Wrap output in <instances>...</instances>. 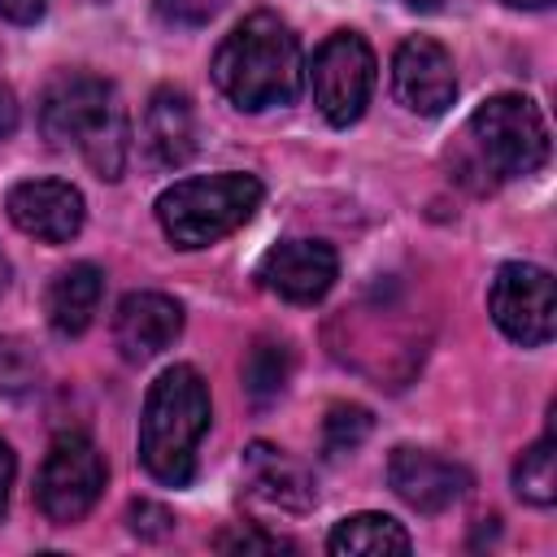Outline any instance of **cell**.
Segmentation results:
<instances>
[{
    "label": "cell",
    "mask_w": 557,
    "mask_h": 557,
    "mask_svg": "<svg viewBox=\"0 0 557 557\" xmlns=\"http://www.w3.org/2000/svg\"><path fill=\"white\" fill-rule=\"evenodd\" d=\"M213 83L244 113L292 104L300 96V83H305L300 39L292 35V26L283 17L252 13L218 44Z\"/></svg>",
    "instance_id": "obj_1"
},
{
    "label": "cell",
    "mask_w": 557,
    "mask_h": 557,
    "mask_svg": "<svg viewBox=\"0 0 557 557\" xmlns=\"http://www.w3.org/2000/svg\"><path fill=\"white\" fill-rule=\"evenodd\" d=\"M39 131L57 148H78L100 178H117L126 165V139H131L126 109L113 83L96 74L83 70L57 74L39 100Z\"/></svg>",
    "instance_id": "obj_2"
},
{
    "label": "cell",
    "mask_w": 557,
    "mask_h": 557,
    "mask_svg": "<svg viewBox=\"0 0 557 557\" xmlns=\"http://www.w3.org/2000/svg\"><path fill=\"white\" fill-rule=\"evenodd\" d=\"M453 161L457 178L479 191L505 178H527L548 161V126L527 96H492L470 113Z\"/></svg>",
    "instance_id": "obj_3"
},
{
    "label": "cell",
    "mask_w": 557,
    "mask_h": 557,
    "mask_svg": "<svg viewBox=\"0 0 557 557\" xmlns=\"http://www.w3.org/2000/svg\"><path fill=\"white\" fill-rule=\"evenodd\" d=\"M209 431V387L196 366H170L152 379L139 413V461L165 483L183 487L196 474V444Z\"/></svg>",
    "instance_id": "obj_4"
},
{
    "label": "cell",
    "mask_w": 557,
    "mask_h": 557,
    "mask_svg": "<svg viewBox=\"0 0 557 557\" xmlns=\"http://www.w3.org/2000/svg\"><path fill=\"white\" fill-rule=\"evenodd\" d=\"M261 205V183L252 174L226 170L209 178H183L157 196V222L174 248H209L239 231Z\"/></svg>",
    "instance_id": "obj_5"
},
{
    "label": "cell",
    "mask_w": 557,
    "mask_h": 557,
    "mask_svg": "<svg viewBox=\"0 0 557 557\" xmlns=\"http://www.w3.org/2000/svg\"><path fill=\"white\" fill-rule=\"evenodd\" d=\"M104 492V457L83 431H61L48 444V457L35 479V505L48 522H78Z\"/></svg>",
    "instance_id": "obj_6"
},
{
    "label": "cell",
    "mask_w": 557,
    "mask_h": 557,
    "mask_svg": "<svg viewBox=\"0 0 557 557\" xmlns=\"http://www.w3.org/2000/svg\"><path fill=\"white\" fill-rule=\"evenodd\" d=\"M374 52L357 30H335L318 44L309 61V87L313 104L331 126H352L374 91Z\"/></svg>",
    "instance_id": "obj_7"
},
{
    "label": "cell",
    "mask_w": 557,
    "mask_h": 557,
    "mask_svg": "<svg viewBox=\"0 0 557 557\" xmlns=\"http://www.w3.org/2000/svg\"><path fill=\"white\" fill-rule=\"evenodd\" d=\"M487 309L492 322L522 348H540L557 331V292L553 274L531 261H509L496 270L487 287Z\"/></svg>",
    "instance_id": "obj_8"
},
{
    "label": "cell",
    "mask_w": 557,
    "mask_h": 557,
    "mask_svg": "<svg viewBox=\"0 0 557 557\" xmlns=\"http://www.w3.org/2000/svg\"><path fill=\"white\" fill-rule=\"evenodd\" d=\"M335 274H339V257L322 239H283L257 265L261 287L274 292L278 300H292V305L322 300L331 292Z\"/></svg>",
    "instance_id": "obj_9"
},
{
    "label": "cell",
    "mask_w": 557,
    "mask_h": 557,
    "mask_svg": "<svg viewBox=\"0 0 557 557\" xmlns=\"http://www.w3.org/2000/svg\"><path fill=\"white\" fill-rule=\"evenodd\" d=\"M392 91L409 113H422V117L444 113L457 96L453 57L444 52V44H435L426 35L405 39L392 57Z\"/></svg>",
    "instance_id": "obj_10"
},
{
    "label": "cell",
    "mask_w": 557,
    "mask_h": 557,
    "mask_svg": "<svg viewBox=\"0 0 557 557\" xmlns=\"http://www.w3.org/2000/svg\"><path fill=\"white\" fill-rule=\"evenodd\" d=\"M9 209V222L22 231V235H35L44 244H70L78 231H83V196L78 187L61 183V178H26L9 191L4 200Z\"/></svg>",
    "instance_id": "obj_11"
},
{
    "label": "cell",
    "mask_w": 557,
    "mask_h": 557,
    "mask_svg": "<svg viewBox=\"0 0 557 557\" xmlns=\"http://www.w3.org/2000/svg\"><path fill=\"white\" fill-rule=\"evenodd\" d=\"M387 483L392 492L418 509V513H440L448 505H457L470 487V470L431 453V448H392L387 457Z\"/></svg>",
    "instance_id": "obj_12"
},
{
    "label": "cell",
    "mask_w": 557,
    "mask_h": 557,
    "mask_svg": "<svg viewBox=\"0 0 557 557\" xmlns=\"http://www.w3.org/2000/svg\"><path fill=\"white\" fill-rule=\"evenodd\" d=\"M183 331V305L165 292H131L113 313V344L126 361H148L165 352Z\"/></svg>",
    "instance_id": "obj_13"
},
{
    "label": "cell",
    "mask_w": 557,
    "mask_h": 557,
    "mask_svg": "<svg viewBox=\"0 0 557 557\" xmlns=\"http://www.w3.org/2000/svg\"><path fill=\"white\" fill-rule=\"evenodd\" d=\"M244 483H248V492L261 505L283 509V513H305L313 505V479H309V470L296 457H287L283 448L261 444V440L244 448Z\"/></svg>",
    "instance_id": "obj_14"
},
{
    "label": "cell",
    "mask_w": 557,
    "mask_h": 557,
    "mask_svg": "<svg viewBox=\"0 0 557 557\" xmlns=\"http://www.w3.org/2000/svg\"><path fill=\"white\" fill-rule=\"evenodd\" d=\"M144 148L157 165L174 170L196 152V109L178 87H157L144 109Z\"/></svg>",
    "instance_id": "obj_15"
},
{
    "label": "cell",
    "mask_w": 557,
    "mask_h": 557,
    "mask_svg": "<svg viewBox=\"0 0 557 557\" xmlns=\"http://www.w3.org/2000/svg\"><path fill=\"white\" fill-rule=\"evenodd\" d=\"M100 292H104V274L91 261H74L65 270H57V278L48 283V296H44L48 326L65 339L83 335L100 309Z\"/></svg>",
    "instance_id": "obj_16"
},
{
    "label": "cell",
    "mask_w": 557,
    "mask_h": 557,
    "mask_svg": "<svg viewBox=\"0 0 557 557\" xmlns=\"http://www.w3.org/2000/svg\"><path fill=\"white\" fill-rule=\"evenodd\" d=\"M326 548H331L335 557H387V553H409L413 540H409V531H405L396 518H387V513H352V518H344V522L331 531Z\"/></svg>",
    "instance_id": "obj_17"
},
{
    "label": "cell",
    "mask_w": 557,
    "mask_h": 557,
    "mask_svg": "<svg viewBox=\"0 0 557 557\" xmlns=\"http://www.w3.org/2000/svg\"><path fill=\"white\" fill-rule=\"evenodd\" d=\"M239 379H244V392H248L252 405L278 400L287 379H292V348H287V339H274V335L252 339V348L244 352Z\"/></svg>",
    "instance_id": "obj_18"
},
{
    "label": "cell",
    "mask_w": 557,
    "mask_h": 557,
    "mask_svg": "<svg viewBox=\"0 0 557 557\" xmlns=\"http://www.w3.org/2000/svg\"><path fill=\"white\" fill-rule=\"evenodd\" d=\"M513 492L531 505H553L557 500V444H553V435L535 440L513 461Z\"/></svg>",
    "instance_id": "obj_19"
},
{
    "label": "cell",
    "mask_w": 557,
    "mask_h": 557,
    "mask_svg": "<svg viewBox=\"0 0 557 557\" xmlns=\"http://www.w3.org/2000/svg\"><path fill=\"white\" fill-rule=\"evenodd\" d=\"M370 431H374L370 409H361V405H331L326 418H322V453L326 457L357 453Z\"/></svg>",
    "instance_id": "obj_20"
},
{
    "label": "cell",
    "mask_w": 557,
    "mask_h": 557,
    "mask_svg": "<svg viewBox=\"0 0 557 557\" xmlns=\"http://www.w3.org/2000/svg\"><path fill=\"white\" fill-rule=\"evenodd\" d=\"M39 366L26 352L22 339H0V392H26L35 383Z\"/></svg>",
    "instance_id": "obj_21"
},
{
    "label": "cell",
    "mask_w": 557,
    "mask_h": 557,
    "mask_svg": "<svg viewBox=\"0 0 557 557\" xmlns=\"http://www.w3.org/2000/svg\"><path fill=\"white\" fill-rule=\"evenodd\" d=\"M213 548L218 553H296V544L292 540H283V535H274V531H222L218 540H213Z\"/></svg>",
    "instance_id": "obj_22"
},
{
    "label": "cell",
    "mask_w": 557,
    "mask_h": 557,
    "mask_svg": "<svg viewBox=\"0 0 557 557\" xmlns=\"http://www.w3.org/2000/svg\"><path fill=\"white\" fill-rule=\"evenodd\" d=\"M222 4H226V0H152L157 17H161L165 26H183V30L213 22Z\"/></svg>",
    "instance_id": "obj_23"
},
{
    "label": "cell",
    "mask_w": 557,
    "mask_h": 557,
    "mask_svg": "<svg viewBox=\"0 0 557 557\" xmlns=\"http://www.w3.org/2000/svg\"><path fill=\"white\" fill-rule=\"evenodd\" d=\"M126 522H131V531L144 535V540H161V535L174 527L170 509H161V505H152V500H135V505L126 509Z\"/></svg>",
    "instance_id": "obj_24"
},
{
    "label": "cell",
    "mask_w": 557,
    "mask_h": 557,
    "mask_svg": "<svg viewBox=\"0 0 557 557\" xmlns=\"http://www.w3.org/2000/svg\"><path fill=\"white\" fill-rule=\"evenodd\" d=\"M44 9H48V0H0V17H9V22H17V26L39 22Z\"/></svg>",
    "instance_id": "obj_25"
},
{
    "label": "cell",
    "mask_w": 557,
    "mask_h": 557,
    "mask_svg": "<svg viewBox=\"0 0 557 557\" xmlns=\"http://www.w3.org/2000/svg\"><path fill=\"white\" fill-rule=\"evenodd\" d=\"M13 474H17L13 448L0 440V518H4V509H9V487H13Z\"/></svg>",
    "instance_id": "obj_26"
},
{
    "label": "cell",
    "mask_w": 557,
    "mask_h": 557,
    "mask_svg": "<svg viewBox=\"0 0 557 557\" xmlns=\"http://www.w3.org/2000/svg\"><path fill=\"white\" fill-rule=\"evenodd\" d=\"M17 131V100H13V91L0 83V139H9Z\"/></svg>",
    "instance_id": "obj_27"
},
{
    "label": "cell",
    "mask_w": 557,
    "mask_h": 557,
    "mask_svg": "<svg viewBox=\"0 0 557 557\" xmlns=\"http://www.w3.org/2000/svg\"><path fill=\"white\" fill-rule=\"evenodd\" d=\"M500 4H509V9H544L553 0H500Z\"/></svg>",
    "instance_id": "obj_28"
},
{
    "label": "cell",
    "mask_w": 557,
    "mask_h": 557,
    "mask_svg": "<svg viewBox=\"0 0 557 557\" xmlns=\"http://www.w3.org/2000/svg\"><path fill=\"white\" fill-rule=\"evenodd\" d=\"M396 4H405V9H440L444 0H396Z\"/></svg>",
    "instance_id": "obj_29"
},
{
    "label": "cell",
    "mask_w": 557,
    "mask_h": 557,
    "mask_svg": "<svg viewBox=\"0 0 557 557\" xmlns=\"http://www.w3.org/2000/svg\"><path fill=\"white\" fill-rule=\"evenodd\" d=\"M9 278H13V270H9V257H4V252H0V292H4V287H9Z\"/></svg>",
    "instance_id": "obj_30"
}]
</instances>
